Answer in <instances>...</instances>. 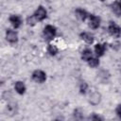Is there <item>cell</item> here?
<instances>
[{
	"mask_svg": "<svg viewBox=\"0 0 121 121\" xmlns=\"http://www.w3.org/2000/svg\"><path fill=\"white\" fill-rule=\"evenodd\" d=\"M80 38L84 42H86L87 43H94V40H95L94 35L91 34L90 32H81L80 33Z\"/></svg>",
	"mask_w": 121,
	"mask_h": 121,
	"instance_id": "11",
	"label": "cell"
},
{
	"mask_svg": "<svg viewBox=\"0 0 121 121\" xmlns=\"http://www.w3.org/2000/svg\"><path fill=\"white\" fill-rule=\"evenodd\" d=\"M34 17L37 19V21H43L46 18V15H47V12H46V9L43 7V6H40L38 7V9L35 10L34 12Z\"/></svg>",
	"mask_w": 121,
	"mask_h": 121,
	"instance_id": "3",
	"label": "cell"
},
{
	"mask_svg": "<svg viewBox=\"0 0 121 121\" xmlns=\"http://www.w3.org/2000/svg\"><path fill=\"white\" fill-rule=\"evenodd\" d=\"M92 54H93L92 53V50L89 49V48H86V49H84L81 52V59L83 60H85V61H88L92 58Z\"/></svg>",
	"mask_w": 121,
	"mask_h": 121,
	"instance_id": "14",
	"label": "cell"
},
{
	"mask_svg": "<svg viewBox=\"0 0 121 121\" xmlns=\"http://www.w3.org/2000/svg\"><path fill=\"white\" fill-rule=\"evenodd\" d=\"M97 77H98L102 81H105V80H107V79L109 78L110 75H109V73H108L107 71L103 70V71H100L99 74H97Z\"/></svg>",
	"mask_w": 121,
	"mask_h": 121,
	"instance_id": "17",
	"label": "cell"
},
{
	"mask_svg": "<svg viewBox=\"0 0 121 121\" xmlns=\"http://www.w3.org/2000/svg\"><path fill=\"white\" fill-rule=\"evenodd\" d=\"M89 119L91 120H103V118L99 115H96V114H93L91 116H89Z\"/></svg>",
	"mask_w": 121,
	"mask_h": 121,
	"instance_id": "21",
	"label": "cell"
},
{
	"mask_svg": "<svg viewBox=\"0 0 121 121\" xmlns=\"http://www.w3.org/2000/svg\"><path fill=\"white\" fill-rule=\"evenodd\" d=\"M100 101H101V95H100L99 92L94 91V92H92V93L90 94V95H89V102H90L92 105L95 106V105L99 104Z\"/></svg>",
	"mask_w": 121,
	"mask_h": 121,
	"instance_id": "5",
	"label": "cell"
},
{
	"mask_svg": "<svg viewBox=\"0 0 121 121\" xmlns=\"http://www.w3.org/2000/svg\"><path fill=\"white\" fill-rule=\"evenodd\" d=\"M108 30H109V33L113 37L118 38L121 35V27L119 26H117L116 24H114V23H111L109 25Z\"/></svg>",
	"mask_w": 121,
	"mask_h": 121,
	"instance_id": "4",
	"label": "cell"
},
{
	"mask_svg": "<svg viewBox=\"0 0 121 121\" xmlns=\"http://www.w3.org/2000/svg\"><path fill=\"white\" fill-rule=\"evenodd\" d=\"M118 2H119V5H120V7H121V0H119Z\"/></svg>",
	"mask_w": 121,
	"mask_h": 121,
	"instance_id": "23",
	"label": "cell"
},
{
	"mask_svg": "<svg viewBox=\"0 0 121 121\" xmlns=\"http://www.w3.org/2000/svg\"><path fill=\"white\" fill-rule=\"evenodd\" d=\"M87 90H88V84L85 81L81 82L80 85H79V92H80V94H83L84 95L87 92Z\"/></svg>",
	"mask_w": 121,
	"mask_h": 121,
	"instance_id": "18",
	"label": "cell"
},
{
	"mask_svg": "<svg viewBox=\"0 0 121 121\" xmlns=\"http://www.w3.org/2000/svg\"><path fill=\"white\" fill-rule=\"evenodd\" d=\"M87 62H88L89 66H90V67H93V68L97 67V66L99 65V60H98L97 58H93V57H92Z\"/></svg>",
	"mask_w": 121,
	"mask_h": 121,
	"instance_id": "15",
	"label": "cell"
},
{
	"mask_svg": "<svg viewBox=\"0 0 121 121\" xmlns=\"http://www.w3.org/2000/svg\"><path fill=\"white\" fill-rule=\"evenodd\" d=\"M6 38L9 43H17V41H18V34L15 30L8 29L6 32Z\"/></svg>",
	"mask_w": 121,
	"mask_h": 121,
	"instance_id": "7",
	"label": "cell"
},
{
	"mask_svg": "<svg viewBox=\"0 0 121 121\" xmlns=\"http://www.w3.org/2000/svg\"><path fill=\"white\" fill-rule=\"evenodd\" d=\"M106 50V44H102V43H97L95 45V52L96 54L97 57H101L104 55Z\"/></svg>",
	"mask_w": 121,
	"mask_h": 121,
	"instance_id": "12",
	"label": "cell"
},
{
	"mask_svg": "<svg viewBox=\"0 0 121 121\" xmlns=\"http://www.w3.org/2000/svg\"><path fill=\"white\" fill-rule=\"evenodd\" d=\"M75 13H76V16L80 20V21H85L87 19V17H89V14L88 12L85 10V9H77L75 10Z\"/></svg>",
	"mask_w": 121,
	"mask_h": 121,
	"instance_id": "9",
	"label": "cell"
},
{
	"mask_svg": "<svg viewBox=\"0 0 121 121\" xmlns=\"http://www.w3.org/2000/svg\"><path fill=\"white\" fill-rule=\"evenodd\" d=\"M99 26H100V18L94 14H89V26L93 29H95Z\"/></svg>",
	"mask_w": 121,
	"mask_h": 121,
	"instance_id": "6",
	"label": "cell"
},
{
	"mask_svg": "<svg viewBox=\"0 0 121 121\" xmlns=\"http://www.w3.org/2000/svg\"><path fill=\"white\" fill-rule=\"evenodd\" d=\"M111 9H112V12H113L116 16H121V7H120L118 1H115V2L112 3V4H111Z\"/></svg>",
	"mask_w": 121,
	"mask_h": 121,
	"instance_id": "13",
	"label": "cell"
},
{
	"mask_svg": "<svg viewBox=\"0 0 121 121\" xmlns=\"http://www.w3.org/2000/svg\"><path fill=\"white\" fill-rule=\"evenodd\" d=\"M100 1H102V2H103V1H104V0H100Z\"/></svg>",
	"mask_w": 121,
	"mask_h": 121,
	"instance_id": "24",
	"label": "cell"
},
{
	"mask_svg": "<svg viewBox=\"0 0 121 121\" xmlns=\"http://www.w3.org/2000/svg\"><path fill=\"white\" fill-rule=\"evenodd\" d=\"M9 20L10 24L12 25V26H13L14 28H18V27L21 26V24H22V19H21V17L18 16V15H11V16L9 18Z\"/></svg>",
	"mask_w": 121,
	"mask_h": 121,
	"instance_id": "8",
	"label": "cell"
},
{
	"mask_svg": "<svg viewBox=\"0 0 121 121\" xmlns=\"http://www.w3.org/2000/svg\"><path fill=\"white\" fill-rule=\"evenodd\" d=\"M74 116L76 119H82V112L80 109H76L74 111Z\"/></svg>",
	"mask_w": 121,
	"mask_h": 121,
	"instance_id": "19",
	"label": "cell"
},
{
	"mask_svg": "<svg viewBox=\"0 0 121 121\" xmlns=\"http://www.w3.org/2000/svg\"><path fill=\"white\" fill-rule=\"evenodd\" d=\"M14 89L15 91L19 94V95H24L26 88V85L23 81H16L15 82V85H14Z\"/></svg>",
	"mask_w": 121,
	"mask_h": 121,
	"instance_id": "10",
	"label": "cell"
},
{
	"mask_svg": "<svg viewBox=\"0 0 121 121\" xmlns=\"http://www.w3.org/2000/svg\"><path fill=\"white\" fill-rule=\"evenodd\" d=\"M56 33H57V29L55 26H51V25H47L45 26V27L43 28V37H44V40L45 41H52L54 39V37L56 36Z\"/></svg>",
	"mask_w": 121,
	"mask_h": 121,
	"instance_id": "1",
	"label": "cell"
},
{
	"mask_svg": "<svg viewBox=\"0 0 121 121\" xmlns=\"http://www.w3.org/2000/svg\"><path fill=\"white\" fill-rule=\"evenodd\" d=\"M26 21H27V24H28L29 26H34L35 23L37 22V19L34 17V15H32V16L28 17V18L26 19Z\"/></svg>",
	"mask_w": 121,
	"mask_h": 121,
	"instance_id": "20",
	"label": "cell"
},
{
	"mask_svg": "<svg viewBox=\"0 0 121 121\" xmlns=\"http://www.w3.org/2000/svg\"><path fill=\"white\" fill-rule=\"evenodd\" d=\"M32 79L35 82L43 83L46 80V74L42 70H35L32 73Z\"/></svg>",
	"mask_w": 121,
	"mask_h": 121,
	"instance_id": "2",
	"label": "cell"
},
{
	"mask_svg": "<svg viewBox=\"0 0 121 121\" xmlns=\"http://www.w3.org/2000/svg\"><path fill=\"white\" fill-rule=\"evenodd\" d=\"M47 52L51 55V56H55L58 53V48L56 45L54 44H48L47 46Z\"/></svg>",
	"mask_w": 121,
	"mask_h": 121,
	"instance_id": "16",
	"label": "cell"
},
{
	"mask_svg": "<svg viewBox=\"0 0 121 121\" xmlns=\"http://www.w3.org/2000/svg\"><path fill=\"white\" fill-rule=\"evenodd\" d=\"M115 112H116V114L118 115V117L121 118V105H118V106L116 107V109H115Z\"/></svg>",
	"mask_w": 121,
	"mask_h": 121,
	"instance_id": "22",
	"label": "cell"
}]
</instances>
